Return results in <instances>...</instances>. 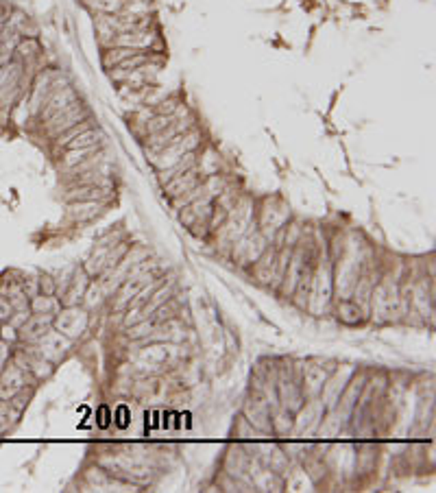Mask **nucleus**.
<instances>
[{"mask_svg":"<svg viewBox=\"0 0 436 493\" xmlns=\"http://www.w3.org/2000/svg\"><path fill=\"white\" fill-rule=\"evenodd\" d=\"M175 120H177V114H158L155 118L146 120V131H149V135H153V133L166 129L170 122H175Z\"/></svg>","mask_w":436,"mask_h":493,"instance_id":"nucleus-19","label":"nucleus"},{"mask_svg":"<svg viewBox=\"0 0 436 493\" xmlns=\"http://www.w3.org/2000/svg\"><path fill=\"white\" fill-rule=\"evenodd\" d=\"M26 376L28 371H24L18 362L9 358L5 369L0 371V399L9 402L13 395H18L26 387Z\"/></svg>","mask_w":436,"mask_h":493,"instance_id":"nucleus-3","label":"nucleus"},{"mask_svg":"<svg viewBox=\"0 0 436 493\" xmlns=\"http://www.w3.org/2000/svg\"><path fill=\"white\" fill-rule=\"evenodd\" d=\"M196 144H199V133L196 131H185L183 135L175 137V140L170 142L168 147H164L158 156H153V164L158 166L160 171H164V168L177 164L185 153L196 151Z\"/></svg>","mask_w":436,"mask_h":493,"instance_id":"nucleus-1","label":"nucleus"},{"mask_svg":"<svg viewBox=\"0 0 436 493\" xmlns=\"http://www.w3.org/2000/svg\"><path fill=\"white\" fill-rule=\"evenodd\" d=\"M97 151H99V147H87V149H68V151H66V158H64V166H68V168L79 166L83 160H87L90 156H94Z\"/></svg>","mask_w":436,"mask_h":493,"instance_id":"nucleus-18","label":"nucleus"},{"mask_svg":"<svg viewBox=\"0 0 436 493\" xmlns=\"http://www.w3.org/2000/svg\"><path fill=\"white\" fill-rule=\"evenodd\" d=\"M109 190L103 183H79V188L68 192V201H103L107 199Z\"/></svg>","mask_w":436,"mask_h":493,"instance_id":"nucleus-11","label":"nucleus"},{"mask_svg":"<svg viewBox=\"0 0 436 493\" xmlns=\"http://www.w3.org/2000/svg\"><path fill=\"white\" fill-rule=\"evenodd\" d=\"M155 44V33H151L149 28L140 31H129V33H118L107 42V46H122V49H133V51H149Z\"/></svg>","mask_w":436,"mask_h":493,"instance_id":"nucleus-6","label":"nucleus"},{"mask_svg":"<svg viewBox=\"0 0 436 493\" xmlns=\"http://www.w3.org/2000/svg\"><path fill=\"white\" fill-rule=\"evenodd\" d=\"M11 315H13V306L9 303L5 295H0V321H9Z\"/></svg>","mask_w":436,"mask_h":493,"instance_id":"nucleus-21","label":"nucleus"},{"mask_svg":"<svg viewBox=\"0 0 436 493\" xmlns=\"http://www.w3.org/2000/svg\"><path fill=\"white\" fill-rule=\"evenodd\" d=\"M194 166H196V151H190V153H185V156H183L177 164H173V166L164 168V171H160V181L166 183V181H170L173 177H177V175H181V173H185V171H190V168H194Z\"/></svg>","mask_w":436,"mask_h":493,"instance_id":"nucleus-12","label":"nucleus"},{"mask_svg":"<svg viewBox=\"0 0 436 493\" xmlns=\"http://www.w3.org/2000/svg\"><path fill=\"white\" fill-rule=\"evenodd\" d=\"M0 323H3V321H0Z\"/></svg>","mask_w":436,"mask_h":493,"instance_id":"nucleus-23","label":"nucleus"},{"mask_svg":"<svg viewBox=\"0 0 436 493\" xmlns=\"http://www.w3.org/2000/svg\"><path fill=\"white\" fill-rule=\"evenodd\" d=\"M103 201H70V214L76 221H90L101 212Z\"/></svg>","mask_w":436,"mask_h":493,"instance_id":"nucleus-14","label":"nucleus"},{"mask_svg":"<svg viewBox=\"0 0 436 493\" xmlns=\"http://www.w3.org/2000/svg\"><path fill=\"white\" fill-rule=\"evenodd\" d=\"M87 326V315L79 310V306H66L59 310L57 317H53V328L68 338H76Z\"/></svg>","mask_w":436,"mask_h":493,"instance_id":"nucleus-2","label":"nucleus"},{"mask_svg":"<svg viewBox=\"0 0 436 493\" xmlns=\"http://www.w3.org/2000/svg\"><path fill=\"white\" fill-rule=\"evenodd\" d=\"M101 137H103V133L101 131H94V129H85V131H81L79 135L76 137H72V140L64 147L66 151L68 149H87V147H99V142H101Z\"/></svg>","mask_w":436,"mask_h":493,"instance_id":"nucleus-17","label":"nucleus"},{"mask_svg":"<svg viewBox=\"0 0 436 493\" xmlns=\"http://www.w3.org/2000/svg\"><path fill=\"white\" fill-rule=\"evenodd\" d=\"M35 349H37V353H40L42 358H46L49 362H57V360H61L68 353L70 338L64 336L61 332H57V330H49L35 343Z\"/></svg>","mask_w":436,"mask_h":493,"instance_id":"nucleus-4","label":"nucleus"},{"mask_svg":"<svg viewBox=\"0 0 436 493\" xmlns=\"http://www.w3.org/2000/svg\"><path fill=\"white\" fill-rule=\"evenodd\" d=\"M85 118H87V112L83 110V105L76 101V103H72L68 107V110H64V112H59L57 116L49 118V133L57 137L59 133H64L66 129L74 127L76 122H81Z\"/></svg>","mask_w":436,"mask_h":493,"instance_id":"nucleus-5","label":"nucleus"},{"mask_svg":"<svg viewBox=\"0 0 436 493\" xmlns=\"http://www.w3.org/2000/svg\"><path fill=\"white\" fill-rule=\"evenodd\" d=\"M90 127H92V125H90V120H87V118L81 120V122H76L74 127H70V129H66L64 133H59V135H57V144H59V147H66V144L72 140V137H76L81 131H85V129H90Z\"/></svg>","mask_w":436,"mask_h":493,"instance_id":"nucleus-20","label":"nucleus"},{"mask_svg":"<svg viewBox=\"0 0 436 493\" xmlns=\"http://www.w3.org/2000/svg\"><path fill=\"white\" fill-rule=\"evenodd\" d=\"M28 310L33 315H55L59 310V301L53 295H44L42 292V295L31 297Z\"/></svg>","mask_w":436,"mask_h":493,"instance_id":"nucleus-15","label":"nucleus"},{"mask_svg":"<svg viewBox=\"0 0 436 493\" xmlns=\"http://www.w3.org/2000/svg\"><path fill=\"white\" fill-rule=\"evenodd\" d=\"M76 101H79V99H76L72 87H61V90L55 87L51 92V97L46 99V105H44V110H42V120H49V118L57 116L59 112L68 110V107L72 103H76Z\"/></svg>","mask_w":436,"mask_h":493,"instance_id":"nucleus-9","label":"nucleus"},{"mask_svg":"<svg viewBox=\"0 0 436 493\" xmlns=\"http://www.w3.org/2000/svg\"><path fill=\"white\" fill-rule=\"evenodd\" d=\"M51 326H53V315H33L20 326L18 338L24 343L35 345L40 338L51 330Z\"/></svg>","mask_w":436,"mask_h":493,"instance_id":"nucleus-7","label":"nucleus"},{"mask_svg":"<svg viewBox=\"0 0 436 493\" xmlns=\"http://www.w3.org/2000/svg\"><path fill=\"white\" fill-rule=\"evenodd\" d=\"M9 356H11V347H9L7 341H3V338H0V371H3V369H5Z\"/></svg>","mask_w":436,"mask_h":493,"instance_id":"nucleus-22","label":"nucleus"},{"mask_svg":"<svg viewBox=\"0 0 436 493\" xmlns=\"http://www.w3.org/2000/svg\"><path fill=\"white\" fill-rule=\"evenodd\" d=\"M85 290H87V273L81 271L70 280V288L66 292V306H76V301L85 295Z\"/></svg>","mask_w":436,"mask_h":493,"instance_id":"nucleus-16","label":"nucleus"},{"mask_svg":"<svg viewBox=\"0 0 436 493\" xmlns=\"http://www.w3.org/2000/svg\"><path fill=\"white\" fill-rule=\"evenodd\" d=\"M190 127H192L190 122H183V120L170 122V125H168L166 129H162V131H158V133L149 135V144H146V149H151L153 156H158V153H160L164 147H168L170 142H173L175 137L183 135L185 131H190Z\"/></svg>","mask_w":436,"mask_h":493,"instance_id":"nucleus-8","label":"nucleus"},{"mask_svg":"<svg viewBox=\"0 0 436 493\" xmlns=\"http://www.w3.org/2000/svg\"><path fill=\"white\" fill-rule=\"evenodd\" d=\"M83 5L99 15H116L127 9V0H83Z\"/></svg>","mask_w":436,"mask_h":493,"instance_id":"nucleus-13","label":"nucleus"},{"mask_svg":"<svg viewBox=\"0 0 436 493\" xmlns=\"http://www.w3.org/2000/svg\"><path fill=\"white\" fill-rule=\"evenodd\" d=\"M199 183H201V177H199V168L194 166V168H190V171H185V173H181V175L173 177L170 181H166L164 186H166V192L175 199V197H179V194H185V192L194 190V188L199 186Z\"/></svg>","mask_w":436,"mask_h":493,"instance_id":"nucleus-10","label":"nucleus"}]
</instances>
